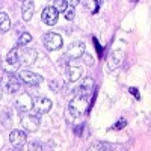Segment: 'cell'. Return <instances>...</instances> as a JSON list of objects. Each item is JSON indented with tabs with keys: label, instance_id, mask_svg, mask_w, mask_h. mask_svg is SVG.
<instances>
[{
	"label": "cell",
	"instance_id": "obj_23",
	"mask_svg": "<svg viewBox=\"0 0 151 151\" xmlns=\"http://www.w3.org/2000/svg\"><path fill=\"white\" fill-rule=\"evenodd\" d=\"M65 2H67V5H70V8H74L80 3V0H65Z\"/></svg>",
	"mask_w": 151,
	"mask_h": 151
},
{
	"label": "cell",
	"instance_id": "obj_14",
	"mask_svg": "<svg viewBox=\"0 0 151 151\" xmlns=\"http://www.w3.org/2000/svg\"><path fill=\"white\" fill-rule=\"evenodd\" d=\"M94 79H91V77H86L85 80H83V83L80 85V88H77L76 89V94H80V95H89L91 92H92V89H94Z\"/></svg>",
	"mask_w": 151,
	"mask_h": 151
},
{
	"label": "cell",
	"instance_id": "obj_6",
	"mask_svg": "<svg viewBox=\"0 0 151 151\" xmlns=\"http://www.w3.org/2000/svg\"><path fill=\"white\" fill-rule=\"evenodd\" d=\"M18 79L21 80V83L27 85V86H38V85H41V82H42V77L40 74L32 73L29 70L18 71Z\"/></svg>",
	"mask_w": 151,
	"mask_h": 151
},
{
	"label": "cell",
	"instance_id": "obj_8",
	"mask_svg": "<svg viewBox=\"0 0 151 151\" xmlns=\"http://www.w3.org/2000/svg\"><path fill=\"white\" fill-rule=\"evenodd\" d=\"M15 106H17V109H18L20 112H29V110L33 109V100H32V97H30L29 94L23 92V94H20V95L17 97Z\"/></svg>",
	"mask_w": 151,
	"mask_h": 151
},
{
	"label": "cell",
	"instance_id": "obj_5",
	"mask_svg": "<svg viewBox=\"0 0 151 151\" xmlns=\"http://www.w3.org/2000/svg\"><path fill=\"white\" fill-rule=\"evenodd\" d=\"M62 44H64V40L59 33H55V32H48L44 35V45L47 50L50 52H55V50H59L62 48Z\"/></svg>",
	"mask_w": 151,
	"mask_h": 151
},
{
	"label": "cell",
	"instance_id": "obj_7",
	"mask_svg": "<svg viewBox=\"0 0 151 151\" xmlns=\"http://www.w3.org/2000/svg\"><path fill=\"white\" fill-rule=\"evenodd\" d=\"M18 50V60L20 64H24V65H32L33 62L36 60L38 58V53L35 48H17Z\"/></svg>",
	"mask_w": 151,
	"mask_h": 151
},
{
	"label": "cell",
	"instance_id": "obj_2",
	"mask_svg": "<svg viewBox=\"0 0 151 151\" xmlns=\"http://www.w3.org/2000/svg\"><path fill=\"white\" fill-rule=\"evenodd\" d=\"M0 85H2V89L8 94H15L21 89V80L14 73L5 71V74L2 76V80H0Z\"/></svg>",
	"mask_w": 151,
	"mask_h": 151
},
{
	"label": "cell",
	"instance_id": "obj_21",
	"mask_svg": "<svg viewBox=\"0 0 151 151\" xmlns=\"http://www.w3.org/2000/svg\"><path fill=\"white\" fill-rule=\"evenodd\" d=\"M64 15H65V18H67L68 21L74 20V17H76V12H74V8H67V11L64 12Z\"/></svg>",
	"mask_w": 151,
	"mask_h": 151
},
{
	"label": "cell",
	"instance_id": "obj_26",
	"mask_svg": "<svg viewBox=\"0 0 151 151\" xmlns=\"http://www.w3.org/2000/svg\"><path fill=\"white\" fill-rule=\"evenodd\" d=\"M20 2H24V0H20Z\"/></svg>",
	"mask_w": 151,
	"mask_h": 151
},
{
	"label": "cell",
	"instance_id": "obj_19",
	"mask_svg": "<svg viewBox=\"0 0 151 151\" xmlns=\"http://www.w3.org/2000/svg\"><path fill=\"white\" fill-rule=\"evenodd\" d=\"M53 8H55L58 12H65V11H67V8H68V5H67L65 0H55Z\"/></svg>",
	"mask_w": 151,
	"mask_h": 151
},
{
	"label": "cell",
	"instance_id": "obj_10",
	"mask_svg": "<svg viewBox=\"0 0 151 151\" xmlns=\"http://www.w3.org/2000/svg\"><path fill=\"white\" fill-rule=\"evenodd\" d=\"M52 106H53L52 100H48L45 97H38L36 100H33V109L36 110V113H40V115H44V113L50 112Z\"/></svg>",
	"mask_w": 151,
	"mask_h": 151
},
{
	"label": "cell",
	"instance_id": "obj_15",
	"mask_svg": "<svg viewBox=\"0 0 151 151\" xmlns=\"http://www.w3.org/2000/svg\"><path fill=\"white\" fill-rule=\"evenodd\" d=\"M33 11H35V6H33V2H32V0H24V2H23V6H21L23 20H24V21H29V20L33 17Z\"/></svg>",
	"mask_w": 151,
	"mask_h": 151
},
{
	"label": "cell",
	"instance_id": "obj_17",
	"mask_svg": "<svg viewBox=\"0 0 151 151\" xmlns=\"http://www.w3.org/2000/svg\"><path fill=\"white\" fill-rule=\"evenodd\" d=\"M9 29H11V20L8 14L0 12V32H8Z\"/></svg>",
	"mask_w": 151,
	"mask_h": 151
},
{
	"label": "cell",
	"instance_id": "obj_18",
	"mask_svg": "<svg viewBox=\"0 0 151 151\" xmlns=\"http://www.w3.org/2000/svg\"><path fill=\"white\" fill-rule=\"evenodd\" d=\"M32 41V35L30 33H27V32H24V33H21L20 35V38H18V41H17V47H24L26 44H29Z\"/></svg>",
	"mask_w": 151,
	"mask_h": 151
},
{
	"label": "cell",
	"instance_id": "obj_4",
	"mask_svg": "<svg viewBox=\"0 0 151 151\" xmlns=\"http://www.w3.org/2000/svg\"><path fill=\"white\" fill-rule=\"evenodd\" d=\"M9 142L14 150H23L27 142V133L24 130H12L9 133Z\"/></svg>",
	"mask_w": 151,
	"mask_h": 151
},
{
	"label": "cell",
	"instance_id": "obj_24",
	"mask_svg": "<svg viewBox=\"0 0 151 151\" xmlns=\"http://www.w3.org/2000/svg\"><path fill=\"white\" fill-rule=\"evenodd\" d=\"M29 150H30V151H33V150H42V147H41L40 144H36V142H33V144H32V145L29 147Z\"/></svg>",
	"mask_w": 151,
	"mask_h": 151
},
{
	"label": "cell",
	"instance_id": "obj_27",
	"mask_svg": "<svg viewBox=\"0 0 151 151\" xmlns=\"http://www.w3.org/2000/svg\"><path fill=\"white\" fill-rule=\"evenodd\" d=\"M0 2H2V0H0Z\"/></svg>",
	"mask_w": 151,
	"mask_h": 151
},
{
	"label": "cell",
	"instance_id": "obj_1",
	"mask_svg": "<svg viewBox=\"0 0 151 151\" xmlns=\"http://www.w3.org/2000/svg\"><path fill=\"white\" fill-rule=\"evenodd\" d=\"M88 109H89V95L76 94V97H73V100H70L68 103V110L70 113H73V116L85 115Z\"/></svg>",
	"mask_w": 151,
	"mask_h": 151
},
{
	"label": "cell",
	"instance_id": "obj_25",
	"mask_svg": "<svg viewBox=\"0 0 151 151\" xmlns=\"http://www.w3.org/2000/svg\"><path fill=\"white\" fill-rule=\"evenodd\" d=\"M130 92L136 95V100H139V98H141V97H139V94H137V91H136V89H133V88H130Z\"/></svg>",
	"mask_w": 151,
	"mask_h": 151
},
{
	"label": "cell",
	"instance_id": "obj_20",
	"mask_svg": "<svg viewBox=\"0 0 151 151\" xmlns=\"http://www.w3.org/2000/svg\"><path fill=\"white\" fill-rule=\"evenodd\" d=\"M82 58H83V62H85V64L88 65V67H92L94 64H95V60H94V58L91 56V55H88L86 52L82 55Z\"/></svg>",
	"mask_w": 151,
	"mask_h": 151
},
{
	"label": "cell",
	"instance_id": "obj_3",
	"mask_svg": "<svg viewBox=\"0 0 151 151\" xmlns=\"http://www.w3.org/2000/svg\"><path fill=\"white\" fill-rule=\"evenodd\" d=\"M20 60H18V50L17 48H12L11 52L8 53L6 59L3 60V70L6 73H14L20 70Z\"/></svg>",
	"mask_w": 151,
	"mask_h": 151
},
{
	"label": "cell",
	"instance_id": "obj_9",
	"mask_svg": "<svg viewBox=\"0 0 151 151\" xmlns=\"http://www.w3.org/2000/svg\"><path fill=\"white\" fill-rule=\"evenodd\" d=\"M58 18H59V12L53 8V6H47L44 8L42 14H41V20L48 24V26H55V24L58 23Z\"/></svg>",
	"mask_w": 151,
	"mask_h": 151
},
{
	"label": "cell",
	"instance_id": "obj_13",
	"mask_svg": "<svg viewBox=\"0 0 151 151\" xmlns=\"http://www.w3.org/2000/svg\"><path fill=\"white\" fill-rule=\"evenodd\" d=\"M122 58H124V53H122L121 48H115V50H113V52L110 53V56H109V60H107L109 70L118 68L121 65V62H122Z\"/></svg>",
	"mask_w": 151,
	"mask_h": 151
},
{
	"label": "cell",
	"instance_id": "obj_16",
	"mask_svg": "<svg viewBox=\"0 0 151 151\" xmlns=\"http://www.w3.org/2000/svg\"><path fill=\"white\" fill-rule=\"evenodd\" d=\"M65 74H67V79L70 82H77L82 77V68L76 67V65H70V67H67Z\"/></svg>",
	"mask_w": 151,
	"mask_h": 151
},
{
	"label": "cell",
	"instance_id": "obj_22",
	"mask_svg": "<svg viewBox=\"0 0 151 151\" xmlns=\"http://www.w3.org/2000/svg\"><path fill=\"white\" fill-rule=\"evenodd\" d=\"M112 147L107 144H95V147H91V150H110Z\"/></svg>",
	"mask_w": 151,
	"mask_h": 151
},
{
	"label": "cell",
	"instance_id": "obj_11",
	"mask_svg": "<svg viewBox=\"0 0 151 151\" xmlns=\"http://www.w3.org/2000/svg\"><path fill=\"white\" fill-rule=\"evenodd\" d=\"M85 48L86 47H85V44L82 41H74V42L70 44V47L67 50V56L71 58V59H79L85 53Z\"/></svg>",
	"mask_w": 151,
	"mask_h": 151
},
{
	"label": "cell",
	"instance_id": "obj_12",
	"mask_svg": "<svg viewBox=\"0 0 151 151\" xmlns=\"http://www.w3.org/2000/svg\"><path fill=\"white\" fill-rule=\"evenodd\" d=\"M21 124L26 132H36L40 127V118L36 115H24L21 118Z\"/></svg>",
	"mask_w": 151,
	"mask_h": 151
}]
</instances>
